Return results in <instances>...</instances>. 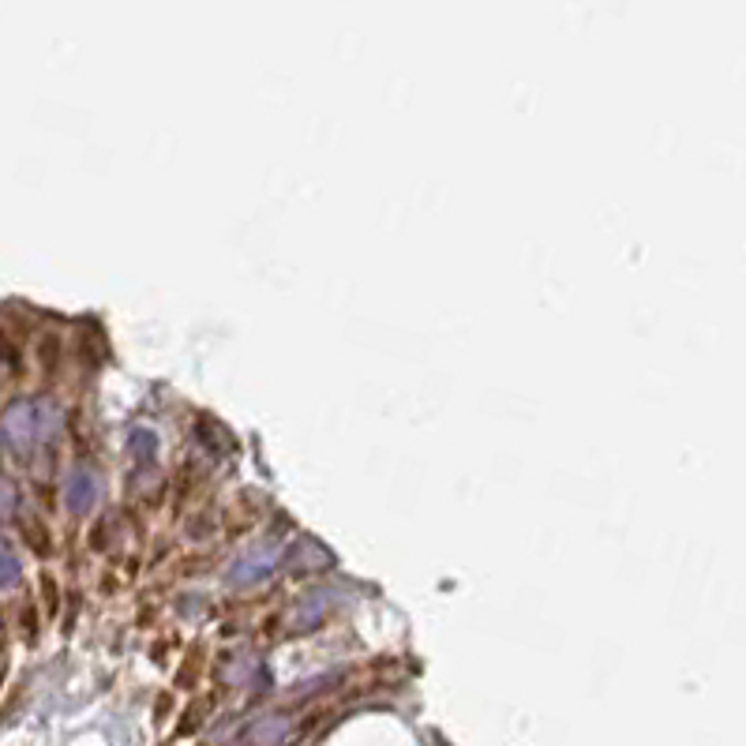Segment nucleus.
<instances>
[{"label": "nucleus", "instance_id": "obj_1", "mask_svg": "<svg viewBox=\"0 0 746 746\" xmlns=\"http://www.w3.org/2000/svg\"><path fill=\"white\" fill-rule=\"evenodd\" d=\"M49 427H53V421H42L38 405H34V402H15L4 413V435H8V443H12L15 450H31L34 443H38L42 435L49 432Z\"/></svg>", "mask_w": 746, "mask_h": 746}, {"label": "nucleus", "instance_id": "obj_6", "mask_svg": "<svg viewBox=\"0 0 746 746\" xmlns=\"http://www.w3.org/2000/svg\"><path fill=\"white\" fill-rule=\"evenodd\" d=\"M15 506H20V496H15V485L12 480L0 477V522H8V517L15 514Z\"/></svg>", "mask_w": 746, "mask_h": 746}, {"label": "nucleus", "instance_id": "obj_4", "mask_svg": "<svg viewBox=\"0 0 746 746\" xmlns=\"http://www.w3.org/2000/svg\"><path fill=\"white\" fill-rule=\"evenodd\" d=\"M275 570V555H252V559H241V567L233 570V581H256L263 575Z\"/></svg>", "mask_w": 746, "mask_h": 746}, {"label": "nucleus", "instance_id": "obj_7", "mask_svg": "<svg viewBox=\"0 0 746 746\" xmlns=\"http://www.w3.org/2000/svg\"><path fill=\"white\" fill-rule=\"evenodd\" d=\"M20 581V563L12 555H0V589H12Z\"/></svg>", "mask_w": 746, "mask_h": 746}, {"label": "nucleus", "instance_id": "obj_3", "mask_svg": "<svg viewBox=\"0 0 746 746\" xmlns=\"http://www.w3.org/2000/svg\"><path fill=\"white\" fill-rule=\"evenodd\" d=\"M289 563H293V567L304 563L308 570H323V567H331V552L315 541H297V548L289 552Z\"/></svg>", "mask_w": 746, "mask_h": 746}, {"label": "nucleus", "instance_id": "obj_5", "mask_svg": "<svg viewBox=\"0 0 746 746\" xmlns=\"http://www.w3.org/2000/svg\"><path fill=\"white\" fill-rule=\"evenodd\" d=\"M129 443H132V458L135 461H154V454H158V435L147 432V427H135Z\"/></svg>", "mask_w": 746, "mask_h": 746}, {"label": "nucleus", "instance_id": "obj_2", "mask_svg": "<svg viewBox=\"0 0 746 746\" xmlns=\"http://www.w3.org/2000/svg\"><path fill=\"white\" fill-rule=\"evenodd\" d=\"M65 496H68V506H71L76 514L90 511V506H94V499H98V480H94V472H90V469H76V472H71Z\"/></svg>", "mask_w": 746, "mask_h": 746}]
</instances>
